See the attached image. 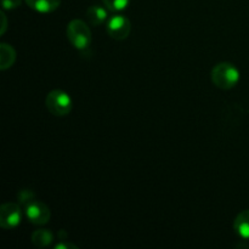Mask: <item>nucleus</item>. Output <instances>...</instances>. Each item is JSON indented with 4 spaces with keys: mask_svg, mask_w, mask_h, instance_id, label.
<instances>
[{
    "mask_svg": "<svg viewBox=\"0 0 249 249\" xmlns=\"http://www.w3.org/2000/svg\"><path fill=\"white\" fill-rule=\"evenodd\" d=\"M16 61V51L9 44L2 43L0 45V70L6 71L7 68L12 67Z\"/></svg>",
    "mask_w": 249,
    "mask_h": 249,
    "instance_id": "nucleus-10",
    "label": "nucleus"
},
{
    "mask_svg": "<svg viewBox=\"0 0 249 249\" xmlns=\"http://www.w3.org/2000/svg\"><path fill=\"white\" fill-rule=\"evenodd\" d=\"M1 18H2V28H1V34L5 33L6 31V16H5L4 12H1Z\"/></svg>",
    "mask_w": 249,
    "mask_h": 249,
    "instance_id": "nucleus-16",
    "label": "nucleus"
},
{
    "mask_svg": "<svg viewBox=\"0 0 249 249\" xmlns=\"http://www.w3.org/2000/svg\"><path fill=\"white\" fill-rule=\"evenodd\" d=\"M67 38L77 50H85L91 43V31L87 22L73 19L67 26Z\"/></svg>",
    "mask_w": 249,
    "mask_h": 249,
    "instance_id": "nucleus-2",
    "label": "nucleus"
},
{
    "mask_svg": "<svg viewBox=\"0 0 249 249\" xmlns=\"http://www.w3.org/2000/svg\"><path fill=\"white\" fill-rule=\"evenodd\" d=\"M236 233L243 240H249V209L241 212L233 221Z\"/></svg>",
    "mask_w": 249,
    "mask_h": 249,
    "instance_id": "nucleus-9",
    "label": "nucleus"
},
{
    "mask_svg": "<svg viewBox=\"0 0 249 249\" xmlns=\"http://www.w3.org/2000/svg\"><path fill=\"white\" fill-rule=\"evenodd\" d=\"M130 0H104L105 6L112 12H121L129 6Z\"/></svg>",
    "mask_w": 249,
    "mask_h": 249,
    "instance_id": "nucleus-12",
    "label": "nucleus"
},
{
    "mask_svg": "<svg viewBox=\"0 0 249 249\" xmlns=\"http://www.w3.org/2000/svg\"><path fill=\"white\" fill-rule=\"evenodd\" d=\"M1 2L4 10H14L21 6V0H1Z\"/></svg>",
    "mask_w": 249,
    "mask_h": 249,
    "instance_id": "nucleus-14",
    "label": "nucleus"
},
{
    "mask_svg": "<svg viewBox=\"0 0 249 249\" xmlns=\"http://www.w3.org/2000/svg\"><path fill=\"white\" fill-rule=\"evenodd\" d=\"M131 32V23L128 17L114 15L107 22V33L114 40H124Z\"/></svg>",
    "mask_w": 249,
    "mask_h": 249,
    "instance_id": "nucleus-6",
    "label": "nucleus"
},
{
    "mask_svg": "<svg viewBox=\"0 0 249 249\" xmlns=\"http://www.w3.org/2000/svg\"><path fill=\"white\" fill-rule=\"evenodd\" d=\"M53 232L46 230V229H39V230H36L32 233V242H33V245L36 246V247H48V246H50L51 243H53Z\"/></svg>",
    "mask_w": 249,
    "mask_h": 249,
    "instance_id": "nucleus-11",
    "label": "nucleus"
},
{
    "mask_svg": "<svg viewBox=\"0 0 249 249\" xmlns=\"http://www.w3.org/2000/svg\"><path fill=\"white\" fill-rule=\"evenodd\" d=\"M212 82L221 90H230L240 82V71L233 63L220 62L212 70Z\"/></svg>",
    "mask_w": 249,
    "mask_h": 249,
    "instance_id": "nucleus-1",
    "label": "nucleus"
},
{
    "mask_svg": "<svg viewBox=\"0 0 249 249\" xmlns=\"http://www.w3.org/2000/svg\"><path fill=\"white\" fill-rule=\"evenodd\" d=\"M87 19L91 26L97 27L101 26L102 23L107 21V10L105 7L100 6V5H92L87 10Z\"/></svg>",
    "mask_w": 249,
    "mask_h": 249,
    "instance_id": "nucleus-8",
    "label": "nucleus"
},
{
    "mask_svg": "<svg viewBox=\"0 0 249 249\" xmlns=\"http://www.w3.org/2000/svg\"><path fill=\"white\" fill-rule=\"evenodd\" d=\"M27 219L34 225H45L51 218V212L44 202L33 199L31 203L24 207Z\"/></svg>",
    "mask_w": 249,
    "mask_h": 249,
    "instance_id": "nucleus-4",
    "label": "nucleus"
},
{
    "mask_svg": "<svg viewBox=\"0 0 249 249\" xmlns=\"http://www.w3.org/2000/svg\"><path fill=\"white\" fill-rule=\"evenodd\" d=\"M45 105L51 114L57 117L67 116L72 111V99L62 90H53L46 95Z\"/></svg>",
    "mask_w": 249,
    "mask_h": 249,
    "instance_id": "nucleus-3",
    "label": "nucleus"
},
{
    "mask_svg": "<svg viewBox=\"0 0 249 249\" xmlns=\"http://www.w3.org/2000/svg\"><path fill=\"white\" fill-rule=\"evenodd\" d=\"M22 209L17 203H4L0 207V226L5 230H12L21 224Z\"/></svg>",
    "mask_w": 249,
    "mask_h": 249,
    "instance_id": "nucleus-5",
    "label": "nucleus"
},
{
    "mask_svg": "<svg viewBox=\"0 0 249 249\" xmlns=\"http://www.w3.org/2000/svg\"><path fill=\"white\" fill-rule=\"evenodd\" d=\"M55 249H78V247L73 243H66V242H61L58 245L55 246Z\"/></svg>",
    "mask_w": 249,
    "mask_h": 249,
    "instance_id": "nucleus-15",
    "label": "nucleus"
},
{
    "mask_svg": "<svg viewBox=\"0 0 249 249\" xmlns=\"http://www.w3.org/2000/svg\"><path fill=\"white\" fill-rule=\"evenodd\" d=\"M17 199H18V204L19 206H27L28 203H31L33 199H36V195L33 194V191L31 190H21V191L17 194Z\"/></svg>",
    "mask_w": 249,
    "mask_h": 249,
    "instance_id": "nucleus-13",
    "label": "nucleus"
},
{
    "mask_svg": "<svg viewBox=\"0 0 249 249\" xmlns=\"http://www.w3.org/2000/svg\"><path fill=\"white\" fill-rule=\"evenodd\" d=\"M27 5L40 14H50L58 9L61 0H26Z\"/></svg>",
    "mask_w": 249,
    "mask_h": 249,
    "instance_id": "nucleus-7",
    "label": "nucleus"
}]
</instances>
